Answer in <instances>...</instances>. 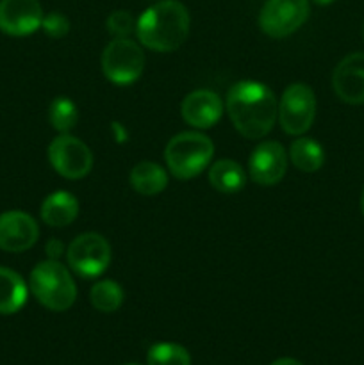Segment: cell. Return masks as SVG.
Masks as SVG:
<instances>
[{"label":"cell","instance_id":"obj_1","mask_svg":"<svg viewBox=\"0 0 364 365\" xmlns=\"http://www.w3.org/2000/svg\"><path fill=\"white\" fill-rule=\"evenodd\" d=\"M225 109L236 130L246 139H261L271 132L278 116V102L268 86L239 81L228 89Z\"/></svg>","mask_w":364,"mask_h":365},{"label":"cell","instance_id":"obj_2","mask_svg":"<svg viewBox=\"0 0 364 365\" xmlns=\"http://www.w3.org/2000/svg\"><path fill=\"white\" fill-rule=\"evenodd\" d=\"M188 9L178 0H159L136 21V36L143 46L156 52H173L189 34Z\"/></svg>","mask_w":364,"mask_h":365},{"label":"cell","instance_id":"obj_3","mask_svg":"<svg viewBox=\"0 0 364 365\" xmlns=\"http://www.w3.org/2000/svg\"><path fill=\"white\" fill-rule=\"evenodd\" d=\"M29 289L32 296L52 312H64L77 299V285L74 277L59 260L49 259L39 262L31 271Z\"/></svg>","mask_w":364,"mask_h":365},{"label":"cell","instance_id":"obj_4","mask_svg":"<svg viewBox=\"0 0 364 365\" xmlns=\"http://www.w3.org/2000/svg\"><path fill=\"white\" fill-rule=\"evenodd\" d=\"M214 155V145L200 132H181L173 135L164 150V160L178 180H189L209 166Z\"/></svg>","mask_w":364,"mask_h":365},{"label":"cell","instance_id":"obj_5","mask_svg":"<svg viewBox=\"0 0 364 365\" xmlns=\"http://www.w3.org/2000/svg\"><path fill=\"white\" fill-rule=\"evenodd\" d=\"M145 68L141 46L128 38H114L102 52V71L113 84L128 86L138 81Z\"/></svg>","mask_w":364,"mask_h":365},{"label":"cell","instance_id":"obj_6","mask_svg":"<svg viewBox=\"0 0 364 365\" xmlns=\"http://www.w3.org/2000/svg\"><path fill=\"white\" fill-rule=\"evenodd\" d=\"M316 118V96L314 91L303 82L288 86L278 102L280 127L289 135H302L313 127Z\"/></svg>","mask_w":364,"mask_h":365},{"label":"cell","instance_id":"obj_7","mask_svg":"<svg viewBox=\"0 0 364 365\" xmlns=\"http://www.w3.org/2000/svg\"><path fill=\"white\" fill-rule=\"evenodd\" d=\"M68 266L74 273L84 278H96L111 264V246L103 235L88 232L70 242L66 250Z\"/></svg>","mask_w":364,"mask_h":365},{"label":"cell","instance_id":"obj_8","mask_svg":"<svg viewBox=\"0 0 364 365\" xmlns=\"http://www.w3.org/2000/svg\"><path fill=\"white\" fill-rule=\"evenodd\" d=\"M309 13V0H266L259 13V27L273 39L288 38L305 24Z\"/></svg>","mask_w":364,"mask_h":365},{"label":"cell","instance_id":"obj_9","mask_svg":"<svg viewBox=\"0 0 364 365\" xmlns=\"http://www.w3.org/2000/svg\"><path fill=\"white\" fill-rule=\"evenodd\" d=\"M50 166L64 178H84L93 168V153L86 143L70 134H61L49 145Z\"/></svg>","mask_w":364,"mask_h":365},{"label":"cell","instance_id":"obj_10","mask_svg":"<svg viewBox=\"0 0 364 365\" xmlns=\"http://www.w3.org/2000/svg\"><path fill=\"white\" fill-rule=\"evenodd\" d=\"M39 239V227L31 214L7 210L0 214V250L21 253L31 250Z\"/></svg>","mask_w":364,"mask_h":365},{"label":"cell","instance_id":"obj_11","mask_svg":"<svg viewBox=\"0 0 364 365\" xmlns=\"http://www.w3.org/2000/svg\"><path fill=\"white\" fill-rule=\"evenodd\" d=\"M288 170V153L278 141H263L253 148L248 159V171L259 185H275Z\"/></svg>","mask_w":364,"mask_h":365},{"label":"cell","instance_id":"obj_12","mask_svg":"<svg viewBox=\"0 0 364 365\" xmlns=\"http://www.w3.org/2000/svg\"><path fill=\"white\" fill-rule=\"evenodd\" d=\"M39 0H0V31L9 36H29L41 27Z\"/></svg>","mask_w":364,"mask_h":365},{"label":"cell","instance_id":"obj_13","mask_svg":"<svg viewBox=\"0 0 364 365\" xmlns=\"http://www.w3.org/2000/svg\"><path fill=\"white\" fill-rule=\"evenodd\" d=\"M181 114L193 128H211L223 116V100L209 89H196L182 100Z\"/></svg>","mask_w":364,"mask_h":365},{"label":"cell","instance_id":"obj_14","mask_svg":"<svg viewBox=\"0 0 364 365\" xmlns=\"http://www.w3.org/2000/svg\"><path fill=\"white\" fill-rule=\"evenodd\" d=\"M332 88L343 102L364 103V52L350 53L335 66Z\"/></svg>","mask_w":364,"mask_h":365},{"label":"cell","instance_id":"obj_15","mask_svg":"<svg viewBox=\"0 0 364 365\" xmlns=\"http://www.w3.org/2000/svg\"><path fill=\"white\" fill-rule=\"evenodd\" d=\"M41 220L49 227L63 228L74 223L79 216V200L68 191L50 192L41 203Z\"/></svg>","mask_w":364,"mask_h":365},{"label":"cell","instance_id":"obj_16","mask_svg":"<svg viewBox=\"0 0 364 365\" xmlns=\"http://www.w3.org/2000/svg\"><path fill=\"white\" fill-rule=\"evenodd\" d=\"M29 287L16 271L0 266V314L11 316L27 303Z\"/></svg>","mask_w":364,"mask_h":365},{"label":"cell","instance_id":"obj_17","mask_svg":"<svg viewBox=\"0 0 364 365\" xmlns=\"http://www.w3.org/2000/svg\"><path fill=\"white\" fill-rule=\"evenodd\" d=\"M131 185L143 196H156L168 185V173L163 166L150 160L138 163L131 171Z\"/></svg>","mask_w":364,"mask_h":365},{"label":"cell","instance_id":"obj_18","mask_svg":"<svg viewBox=\"0 0 364 365\" xmlns=\"http://www.w3.org/2000/svg\"><path fill=\"white\" fill-rule=\"evenodd\" d=\"M209 184L223 195H234L241 191L246 184V173L236 160L221 159L211 164L209 168Z\"/></svg>","mask_w":364,"mask_h":365},{"label":"cell","instance_id":"obj_19","mask_svg":"<svg viewBox=\"0 0 364 365\" xmlns=\"http://www.w3.org/2000/svg\"><path fill=\"white\" fill-rule=\"evenodd\" d=\"M289 160L296 170L303 173H314L320 170L325 163V152L320 143L310 138H298L291 143L288 153Z\"/></svg>","mask_w":364,"mask_h":365},{"label":"cell","instance_id":"obj_20","mask_svg":"<svg viewBox=\"0 0 364 365\" xmlns=\"http://www.w3.org/2000/svg\"><path fill=\"white\" fill-rule=\"evenodd\" d=\"M123 289L118 282L114 280H100L89 291V302H91L93 309L98 312L111 314L116 312L121 305H123Z\"/></svg>","mask_w":364,"mask_h":365},{"label":"cell","instance_id":"obj_21","mask_svg":"<svg viewBox=\"0 0 364 365\" xmlns=\"http://www.w3.org/2000/svg\"><path fill=\"white\" fill-rule=\"evenodd\" d=\"M146 365H191V356L184 346L157 342L146 353Z\"/></svg>","mask_w":364,"mask_h":365},{"label":"cell","instance_id":"obj_22","mask_svg":"<svg viewBox=\"0 0 364 365\" xmlns=\"http://www.w3.org/2000/svg\"><path fill=\"white\" fill-rule=\"evenodd\" d=\"M49 121L61 134H68L79 121L77 106L68 96H57L49 107Z\"/></svg>","mask_w":364,"mask_h":365},{"label":"cell","instance_id":"obj_23","mask_svg":"<svg viewBox=\"0 0 364 365\" xmlns=\"http://www.w3.org/2000/svg\"><path fill=\"white\" fill-rule=\"evenodd\" d=\"M107 31L114 38H128L132 32H136V20L128 11H114L107 16Z\"/></svg>","mask_w":364,"mask_h":365},{"label":"cell","instance_id":"obj_24","mask_svg":"<svg viewBox=\"0 0 364 365\" xmlns=\"http://www.w3.org/2000/svg\"><path fill=\"white\" fill-rule=\"evenodd\" d=\"M41 29L50 38H64L68 34V31H70V20L63 13L54 11V13H49L46 16H43Z\"/></svg>","mask_w":364,"mask_h":365},{"label":"cell","instance_id":"obj_25","mask_svg":"<svg viewBox=\"0 0 364 365\" xmlns=\"http://www.w3.org/2000/svg\"><path fill=\"white\" fill-rule=\"evenodd\" d=\"M45 252L46 255H49V259L52 260H59V257L63 255V253H66L64 252V245L59 239H50L45 246Z\"/></svg>","mask_w":364,"mask_h":365},{"label":"cell","instance_id":"obj_26","mask_svg":"<svg viewBox=\"0 0 364 365\" xmlns=\"http://www.w3.org/2000/svg\"><path fill=\"white\" fill-rule=\"evenodd\" d=\"M270 365H303V364L298 362V360H295V359H278Z\"/></svg>","mask_w":364,"mask_h":365},{"label":"cell","instance_id":"obj_27","mask_svg":"<svg viewBox=\"0 0 364 365\" xmlns=\"http://www.w3.org/2000/svg\"><path fill=\"white\" fill-rule=\"evenodd\" d=\"M314 4H318V6H330L332 2H335V0H313Z\"/></svg>","mask_w":364,"mask_h":365},{"label":"cell","instance_id":"obj_28","mask_svg":"<svg viewBox=\"0 0 364 365\" xmlns=\"http://www.w3.org/2000/svg\"><path fill=\"white\" fill-rule=\"evenodd\" d=\"M360 209H363V214H364V189H363V195H360Z\"/></svg>","mask_w":364,"mask_h":365},{"label":"cell","instance_id":"obj_29","mask_svg":"<svg viewBox=\"0 0 364 365\" xmlns=\"http://www.w3.org/2000/svg\"><path fill=\"white\" fill-rule=\"evenodd\" d=\"M125 365H139V364H125Z\"/></svg>","mask_w":364,"mask_h":365}]
</instances>
